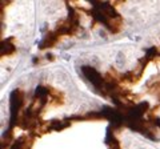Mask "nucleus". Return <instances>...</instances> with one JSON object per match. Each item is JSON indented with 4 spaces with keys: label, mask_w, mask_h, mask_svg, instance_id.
Listing matches in <instances>:
<instances>
[{
    "label": "nucleus",
    "mask_w": 160,
    "mask_h": 149,
    "mask_svg": "<svg viewBox=\"0 0 160 149\" xmlns=\"http://www.w3.org/2000/svg\"><path fill=\"white\" fill-rule=\"evenodd\" d=\"M82 72H83V75L89 80L91 83H92V85L99 90L101 87H103V84H104V77H103L95 68H92L91 65H83L82 67Z\"/></svg>",
    "instance_id": "nucleus-1"
},
{
    "label": "nucleus",
    "mask_w": 160,
    "mask_h": 149,
    "mask_svg": "<svg viewBox=\"0 0 160 149\" xmlns=\"http://www.w3.org/2000/svg\"><path fill=\"white\" fill-rule=\"evenodd\" d=\"M59 36L60 35H58V32H56V31L55 32H50L48 35L39 43V49H45L48 47H53L55 43H58Z\"/></svg>",
    "instance_id": "nucleus-2"
},
{
    "label": "nucleus",
    "mask_w": 160,
    "mask_h": 149,
    "mask_svg": "<svg viewBox=\"0 0 160 149\" xmlns=\"http://www.w3.org/2000/svg\"><path fill=\"white\" fill-rule=\"evenodd\" d=\"M50 125H51V128L52 129H55V131H63L64 128H68L71 125V120L70 119H67L65 121H60V120H52L51 122H50Z\"/></svg>",
    "instance_id": "nucleus-3"
},
{
    "label": "nucleus",
    "mask_w": 160,
    "mask_h": 149,
    "mask_svg": "<svg viewBox=\"0 0 160 149\" xmlns=\"http://www.w3.org/2000/svg\"><path fill=\"white\" fill-rule=\"evenodd\" d=\"M9 40L11 39H8V40H4L3 43H2V56H4V55H12L14 52H15V45L12 44V43H9Z\"/></svg>",
    "instance_id": "nucleus-4"
},
{
    "label": "nucleus",
    "mask_w": 160,
    "mask_h": 149,
    "mask_svg": "<svg viewBox=\"0 0 160 149\" xmlns=\"http://www.w3.org/2000/svg\"><path fill=\"white\" fill-rule=\"evenodd\" d=\"M145 56H147V57H148V59H150V60H153L155 57L157 56V49H156L155 47L150 48V49H148V51L145 52Z\"/></svg>",
    "instance_id": "nucleus-5"
},
{
    "label": "nucleus",
    "mask_w": 160,
    "mask_h": 149,
    "mask_svg": "<svg viewBox=\"0 0 160 149\" xmlns=\"http://www.w3.org/2000/svg\"><path fill=\"white\" fill-rule=\"evenodd\" d=\"M151 121L156 125V127L160 128V117H151Z\"/></svg>",
    "instance_id": "nucleus-6"
},
{
    "label": "nucleus",
    "mask_w": 160,
    "mask_h": 149,
    "mask_svg": "<svg viewBox=\"0 0 160 149\" xmlns=\"http://www.w3.org/2000/svg\"><path fill=\"white\" fill-rule=\"evenodd\" d=\"M121 63H123V53H119L118 55V64L119 65H123Z\"/></svg>",
    "instance_id": "nucleus-7"
},
{
    "label": "nucleus",
    "mask_w": 160,
    "mask_h": 149,
    "mask_svg": "<svg viewBox=\"0 0 160 149\" xmlns=\"http://www.w3.org/2000/svg\"><path fill=\"white\" fill-rule=\"evenodd\" d=\"M45 57H47V60H51V61H53V60H55L53 55H51V53H47V55H45Z\"/></svg>",
    "instance_id": "nucleus-8"
},
{
    "label": "nucleus",
    "mask_w": 160,
    "mask_h": 149,
    "mask_svg": "<svg viewBox=\"0 0 160 149\" xmlns=\"http://www.w3.org/2000/svg\"><path fill=\"white\" fill-rule=\"evenodd\" d=\"M32 61H33V63H35V64H36V63L39 61V59H38V57H33V60H32Z\"/></svg>",
    "instance_id": "nucleus-9"
}]
</instances>
